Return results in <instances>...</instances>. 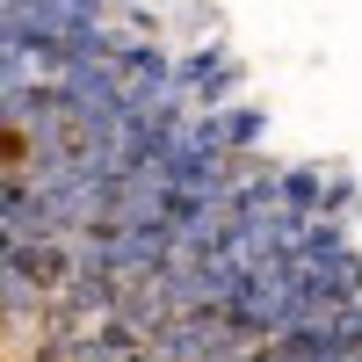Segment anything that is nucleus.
<instances>
[{"label": "nucleus", "mask_w": 362, "mask_h": 362, "mask_svg": "<svg viewBox=\"0 0 362 362\" xmlns=\"http://www.w3.org/2000/svg\"><path fill=\"white\" fill-rule=\"evenodd\" d=\"M239 58L225 51V44H196L189 58H181V87L196 95V109H225V102H239Z\"/></svg>", "instance_id": "nucleus-1"}, {"label": "nucleus", "mask_w": 362, "mask_h": 362, "mask_svg": "<svg viewBox=\"0 0 362 362\" xmlns=\"http://www.w3.org/2000/svg\"><path fill=\"white\" fill-rule=\"evenodd\" d=\"M355 203H362L355 174L348 167H326V210H319V218H355Z\"/></svg>", "instance_id": "nucleus-4"}, {"label": "nucleus", "mask_w": 362, "mask_h": 362, "mask_svg": "<svg viewBox=\"0 0 362 362\" xmlns=\"http://www.w3.org/2000/svg\"><path fill=\"white\" fill-rule=\"evenodd\" d=\"M218 131H225V153H261L268 109H254V102H225V109H218Z\"/></svg>", "instance_id": "nucleus-3"}, {"label": "nucleus", "mask_w": 362, "mask_h": 362, "mask_svg": "<svg viewBox=\"0 0 362 362\" xmlns=\"http://www.w3.org/2000/svg\"><path fill=\"white\" fill-rule=\"evenodd\" d=\"M276 203H283V210H305V218H319V210H326V167H312V160L276 167Z\"/></svg>", "instance_id": "nucleus-2"}, {"label": "nucleus", "mask_w": 362, "mask_h": 362, "mask_svg": "<svg viewBox=\"0 0 362 362\" xmlns=\"http://www.w3.org/2000/svg\"><path fill=\"white\" fill-rule=\"evenodd\" d=\"M326 319H334L341 348H348V355H362V297H348V305H341V312H326Z\"/></svg>", "instance_id": "nucleus-5"}]
</instances>
